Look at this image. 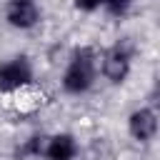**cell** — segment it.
Instances as JSON below:
<instances>
[{
  "label": "cell",
  "instance_id": "5b68a950",
  "mask_svg": "<svg viewBox=\"0 0 160 160\" xmlns=\"http://www.w3.org/2000/svg\"><path fill=\"white\" fill-rule=\"evenodd\" d=\"M5 18H8V22L12 28L30 30L40 20V8L32 0H10L8 2V10H5Z\"/></svg>",
  "mask_w": 160,
  "mask_h": 160
},
{
  "label": "cell",
  "instance_id": "3957f363",
  "mask_svg": "<svg viewBox=\"0 0 160 160\" xmlns=\"http://www.w3.org/2000/svg\"><path fill=\"white\" fill-rule=\"evenodd\" d=\"M32 82V65L25 55H18L0 65V92H18Z\"/></svg>",
  "mask_w": 160,
  "mask_h": 160
},
{
  "label": "cell",
  "instance_id": "ba28073f",
  "mask_svg": "<svg viewBox=\"0 0 160 160\" xmlns=\"http://www.w3.org/2000/svg\"><path fill=\"white\" fill-rule=\"evenodd\" d=\"M100 2L108 8L110 15H125L130 10V5H132V0H100Z\"/></svg>",
  "mask_w": 160,
  "mask_h": 160
},
{
  "label": "cell",
  "instance_id": "277c9868",
  "mask_svg": "<svg viewBox=\"0 0 160 160\" xmlns=\"http://www.w3.org/2000/svg\"><path fill=\"white\" fill-rule=\"evenodd\" d=\"M128 132L135 140H140V142L152 140L155 132H158V115H155V110L152 108H138V110H132L130 118H128Z\"/></svg>",
  "mask_w": 160,
  "mask_h": 160
},
{
  "label": "cell",
  "instance_id": "9c48e42d",
  "mask_svg": "<svg viewBox=\"0 0 160 160\" xmlns=\"http://www.w3.org/2000/svg\"><path fill=\"white\" fill-rule=\"evenodd\" d=\"M98 5H100V0H75V8H80V10H85V12L95 10Z\"/></svg>",
  "mask_w": 160,
  "mask_h": 160
},
{
  "label": "cell",
  "instance_id": "52a82bcc",
  "mask_svg": "<svg viewBox=\"0 0 160 160\" xmlns=\"http://www.w3.org/2000/svg\"><path fill=\"white\" fill-rule=\"evenodd\" d=\"M45 145H48V138H42V135L28 138L15 150V160H45Z\"/></svg>",
  "mask_w": 160,
  "mask_h": 160
},
{
  "label": "cell",
  "instance_id": "8992f818",
  "mask_svg": "<svg viewBox=\"0 0 160 160\" xmlns=\"http://www.w3.org/2000/svg\"><path fill=\"white\" fill-rule=\"evenodd\" d=\"M75 152H78V142H75L72 135L60 132V135L48 138V145H45V160H72Z\"/></svg>",
  "mask_w": 160,
  "mask_h": 160
},
{
  "label": "cell",
  "instance_id": "7a4b0ae2",
  "mask_svg": "<svg viewBox=\"0 0 160 160\" xmlns=\"http://www.w3.org/2000/svg\"><path fill=\"white\" fill-rule=\"evenodd\" d=\"M130 55H132V45L125 40H118L112 48H108L100 55V70L110 82H122L130 72Z\"/></svg>",
  "mask_w": 160,
  "mask_h": 160
},
{
  "label": "cell",
  "instance_id": "6da1fadb",
  "mask_svg": "<svg viewBox=\"0 0 160 160\" xmlns=\"http://www.w3.org/2000/svg\"><path fill=\"white\" fill-rule=\"evenodd\" d=\"M98 75V55L92 48H78L70 55V62L62 75V88L72 95H80L92 88Z\"/></svg>",
  "mask_w": 160,
  "mask_h": 160
}]
</instances>
